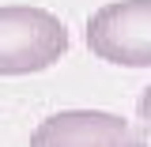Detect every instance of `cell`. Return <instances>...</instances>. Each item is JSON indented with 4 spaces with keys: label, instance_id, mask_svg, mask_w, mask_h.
<instances>
[{
    "label": "cell",
    "instance_id": "cell-1",
    "mask_svg": "<svg viewBox=\"0 0 151 147\" xmlns=\"http://www.w3.org/2000/svg\"><path fill=\"white\" fill-rule=\"evenodd\" d=\"M68 53V27L30 4L0 8V75H34Z\"/></svg>",
    "mask_w": 151,
    "mask_h": 147
},
{
    "label": "cell",
    "instance_id": "cell-2",
    "mask_svg": "<svg viewBox=\"0 0 151 147\" xmlns=\"http://www.w3.org/2000/svg\"><path fill=\"white\" fill-rule=\"evenodd\" d=\"M87 49L117 68H151V0H113L87 19Z\"/></svg>",
    "mask_w": 151,
    "mask_h": 147
},
{
    "label": "cell",
    "instance_id": "cell-3",
    "mask_svg": "<svg viewBox=\"0 0 151 147\" xmlns=\"http://www.w3.org/2000/svg\"><path fill=\"white\" fill-rule=\"evenodd\" d=\"M30 147H147V140L117 113L64 110L30 132Z\"/></svg>",
    "mask_w": 151,
    "mask_h": 147
},
{
    "label": "cell",
    "instance_id": "cell-4",
    "mask_svg": "<svg viewBox=\"0 0 151 147\" xmlns=\"http://www.w3.org/2000/svg\"><path fill=\"white\" fill-rule=\"evenodd\" d=\"M140 121H144V128L151 132V87L140 94Z\"/></svg>",
    "mask_w": 151,
    "mask_h": 147
}]
</instances>
